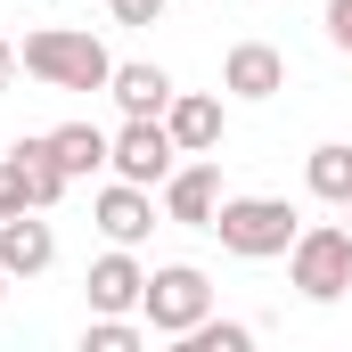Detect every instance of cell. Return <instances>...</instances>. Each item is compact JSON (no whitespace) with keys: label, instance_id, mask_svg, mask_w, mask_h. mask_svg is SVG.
Returning a JSON list of instances; mask_svg holds the SVG:
<instances>
[{"label":"cell","instance_id":"1","mask_svg":"<svg viewBox=\"0 0 352 352\" xmlns=\"http://www.w3.org/2000/svg\"><path fill=\"white\" fill-rule=\"evenodd\" d=\"M25 74H41L50 90H107L115 82V58H107L90 33L41 25V33H25Z\"/></svg>","mask_w":352,"mask_h":352},{"label":"cell","instance_id":"2","mask_svg":"<svg viewBox=\"0 0 352 352\" xmlns=\"http://www.w3.org/2000/svg\"><path fill=\"white\" fill-rule=\"evenodd\" d=\"M213 230H221V246L246 254V263H270V254H287V246L303 238V230H295V205H278V197H221Z\"/></svg>","mask_w":352,"mask_h":352},{"label":"cell","instance_id":"3","mask_svg":"<svg viewBox=\"0 0 352 352\" xmlns=\"http://www.w3.org/2000/svg\"><path fill=\"white\" fill-rule=\"evenodd\" d=\"M287 270H295V287H303L311 303H336V295H352V230H336V221L303 230V238L287 246Z\"/></svg>","mask_w":352,"mask_h":352},{"label":"cell","instance_id":"4","mask_svg":"<svg viewBox=\"0 0 352 352\" xmlns=\"http://www.w3.org/2000/svg\"><path fill=\"white\" fill-rule=\"evenodd\" d=\"M140 311H148V328H156V336H188V328L213 311V287H205V270L164 263L148 287H140Z\"/></svg>","mask_w":352,"mask_h":352},{"label":"cell","instance_id":"5","mask_svg":"<svg viewBox=\"0 0 352 352\" xmlns=\"http://www.w3.org/2000/svg\"><path fill=\"white\" fill-rule=\"evenodd\" d=\"M173 131H164V115H131V123H123V131H115V148H107V164H115V173L123 180H140V188H148V180H173Z\"/></svg>","mask_w":352,"mask_h":352},{"label":"cell","instance_id":"6","mask_svg":"<svg viewBox=\"0 0 352 352\" xmlns=\"http://www.w3.org/2000/svg\"><path fill=\"white\" fill-rule=\"evenodd\" d=\"M164 213L188 221V230H213V213H221V164H180L164 180Z\"/></svg>","mask_w":352,"mask_h":352},{"label":"cell","instance_id":"7","mask_svg":"<svg viewBox=\"0 0 352 352\" xmlns=\"http://www.w3.org/2000/svg\"><path fill=\"white\" fill-rule=\"evenodd\" d=\"M98 230H107L115 246H140V238L156 230V205H148V188H140V180H115V188H98Z\"/></svg>","mask_w":352,"mask_h":352},{"label":"cell","instance_id":"8","mask_svg":"<svg viewBox=\"0 0 352 352\" xmlns=\"http://www.w3.org/2000/svg\"><path fill=\"white\" fill-rule=\"evenodd\" d=\"M221 82L238 90V98H278V90H287V58H278L270 41H238L230 66H221Z\"/></svg>","mask_w":352,"mask_h":352},{"label":"cell","instance_id":"9","mask_svg":"<svg viewBox=\"0 0 352 352\" xmlns=\"http://www.w3.org/2000/svg\"><path fill=\"white\" fill-rule=\"evenodd\" d=\"M50 254H58L50 221H33V213H8V221H0V270H8V278H33V270H50Z\"/></svg>","mask_w":352,"mask_h":352},{"label":"cell","instance_id":"10","mask_svg":"<svg viewBox=\"0 0 352 352\" xmlns=\"http://www.w3.org/2000/svg\"><path fill=\"white\" fill-rule=\"evenodd\" d=\"M164 131H173V148H188V156H205V148H221V98H180L173 90V107H164Z\"/></svg>","mask_w":352,"mask_h":352},{"label":"cell","instance_id":"11","mask_svg":"<svg viewBox=\"0 0 352 352\" xmlns=\"http://www.w3.org/2000/svg\"><path fill=\"white\" fill-rule=\"evenodd\" d=\"M82 287H90V311H131V303H140V287H148V270L115 246V254H98V263H90Z\"/></svg>","mask_w":352,"mask_h":352},{"label":"cell","instance_id":"12","mask_svg":"<svg viewBox=\"0 0 352 352\" xmlns=\"http://www.w3.org/2000/svg\"><path fill=\"white\" fill-rule=\"evenodd\" d=\"M115 107H123V115H164V107H173V74H164V66H115Z\"/></svg>","mask_w":352,"mask_h":352},{"label":"cell","instance_id":"13","mask_svg":"<svg viewBox=\"0 0 352 352\" xmlns=\"http://www.w3.org/2000/svg\"><path fill=\"white\" fill-rule=\"evenodd\" d=\"M107 148H115V140H107L98 123H66V131H50V156L66 164V180L98 173V164H107Z\"/></svg>","mask_w":352,"mask_h":352},{"label":"cell","instance_id":"14","mask_svg":"<svg viewBox=\"0 0 352 352\" xmlns=\"http://www.w3.org/2000/svg\"><path fill=\"white\" fill-rule=\"evenodd\" d=\"M311 197H328V205H352V148H311Z\"/></svg>","mask_w":352,"mask_h":352},{"label":"cell","instance_id":"15","mask_svg":"<svg viewBox=\"0 0 352 352\" xmlns=\"http://www.w3.org/2000/svg\"><path fill=\"white\" fill-rule=\"evenodd\" d=\"M180 344H188V352H246V344H254V336H246L238 320H197V328H188Z\"/></svg>","mask_w":352,"mask_h":352},{"label":"cell","instance_id":"16","mask_svg":"<svg viewBox=\"0 0 352 352\" xmlns=\"http://www.w3.org/2000/svg\"><path fill=\"white\" fill-rule=\"evenodd\" d=\"M140 344V328L123 320V311H98V328H90V352H131Z\"/></svg>","mask_w":352,"mask_h":352},{"label":"cell","instance_id":"17","mask_svg":"<svg viewBox=\"0 0 352 352\" xmlns=\"http://www.w3.org/2000/svg\"><path fill=\"white\" fill-rule=\"evenodd\" d=\"M8 213H33V188H25V164H16V156L0 164V221H8Z\"/></svg>","mask_w":352,"mask_h":352},{"label":"cell","instance_id":"18","mask_svg":"<svg viewBox=\"0 0 352 352\" xmlns=\"http://www.w3.org/2000/svg\"><path fill=\"white\" fill-rule=\"evenodd\" d=\"M328 41L352 58V0H328Z\"/></svg>","mask_w":352,"mask_h":352},{"label":"cell","instance_id":"19","mask_svg":"<svg viewBox=\"0 0 352 352\" xmlns=\"http://www.w3.org/2000/svg\"><path fill=\"white\" fill-rule=\"evenodd\" d=\"M164 0H115V25H156Z\"/></svg>","mask_w":352,"mask_h":352},{"label":"cell","instance_id":"20","mask_svg":"<svg viewBox=\"0 0 352 352\" xmlns=\"http://www.w3.org/2000/svg\"><path fill=\"white\" fill-rule=\"evenodd\" d=\"M8 74H16V50H8V41H0V90H8Z\"/></svg>","mask_w":352,"mask_h":352},{"label":"cell","instance_id":"21","mask_svg":"<svg viewBox=\"0 0 352 352\" xmlns=\"http://www.w3.org/2000/svg\"><path fill=\"white\" fill-rule=\"evenodd\" d=\"M0 295H8V270H0Z\"/></svg>","mask_w":352,"mask_h":352}]
</instances>
